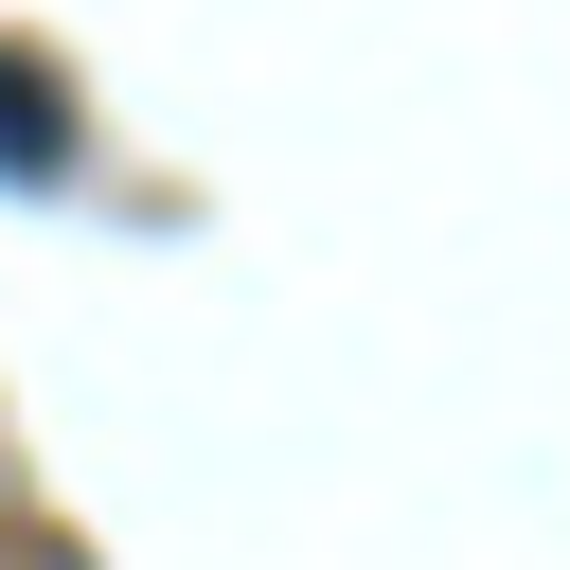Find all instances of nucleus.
<instances>
[{"label": "nucleus", "mask_w": 570, "mask_h": 570, "mask_svg": "<svg viewBox=\"0 0 570 570\" xmlns=\"http://www.w3.org/2000/svg\"><path fill=\"white\" fill-rule=\"evenodd\" d=\"M71 160H89V107H71V71H53L36 36H0V178H18V196H53Z\"/></svg>", "instance_id": "f257e3e1"}]
</instances>
